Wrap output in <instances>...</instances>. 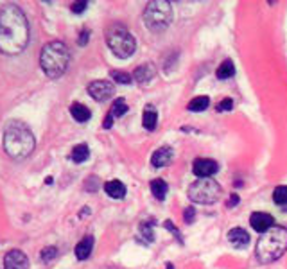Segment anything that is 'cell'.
I'll use <instances>...</instances> for the list:
<instances>
[{"label":"cell","instance_id":"52a82bcc","mask_svg":"<svg viewBox=\"0 0 287 269\" xmlns=\"http://www.w3.org/2000/svg\"><path fill=\"white\" fill-rule=\"evenodd\" d=\"M189 197L194 203H203V205H212L221 196V185L212 178H203L194 181L187 190Z\"/></svg>","mask_w":287,"mask_h":269},{"label":"cell","instance_id":"ac0fdd59","mask_svg":"<svg viewBox=\"0 0 287 269\" xmlns=\"http://www.w3.org/2000/svg\"><path fill=\"white\" fill-rule=\"evenodd\" d=\"M156 122H158V113H156V110L153 106H147L144 110V115H142V124H144L146 129L153 131L156 128Z\"/></svg>","mask_w":287,"mask_h":269},{"label":"cell","instance_id":"4316f807","mask_svg":"<svg viewBox=\"0 0 287 269\" xmlns=\"http://www.w3.org/2000/svg\"><path fill=\"white\" fill-rule=\"evenodd\" d=\"M140 231L147 237V240H153V222L151 221H144L140 224Z\"/></svg>","mask_w":287,"mask_h":269},{"label":"cell","instance_id":"5b68a950","mask_svg":"<svg viewBox=\"0 0 287 269\" xmlns=\"http://www.w3.org/2000/svg\"><path fill=\"white\" fill-rule=\"evenodd\" d=\"M108 47L112 49V52L120 58V60H128L135 54L137 49V42H135L133 35L122 26H113L112 29L106 33Z\"/></svg>","mask_w":287,"mask_h":269},{"label":"cell","instance_id":"e575fe53","mask_svg":"<svg viewBox=\"0 0 287 269\" xmlns=\"http://www.w3.org/2000/svg\"><path fill=\"white\" fill-rule=\"evenodd\" d=\"M167 269H172V264H167Z\"/></svg>","mask_w":287,"mask_h":269},{"label":"cell","instance_id":"f1b7e54d","mask_svg":"<svg viewBox=\"0 0 287 269\" xmlns=\"http://www.w3.org/2000/svg\"><path fill=\"white\" fill-rule=\"evenodd\" d=\"M86 8H88V2H76L72 4V13H83Z\"/></svg>","mask_w":287,"mask_h":269},{"label":"cell","instance_id":"9c48e42d","mask_svg":"<svg viewBox=\"0 0 287 269\" xmlns=\"http://www.w3.org/2000/svg\"><path fill=\"white\" fill-rule=\"evenodd\" d=\"M192 171L197 178H201V179L212 178V176L219 171V165H217V162H214V160H210V158H197L192 165Z\"/></svg>","mask_w":287,"mask_h":269},{"label":"cell","instance_id":"8992f818","mask_svg":"<svg viewBox=\"0 0 287 269\" xmlns=\"http://www.w3.org/2000/svg\"><path fill=\"white\" fill-rule=\"evenodd\" d=\"M172 22V8L165 0H154L149 2L144 11V24L149 27L153 33L167 29Z\"/></svg>","mask_w":287,"mask_h":269},{"label":"cell","instance_id":"5bb4252c","mask_svg":"<svg viewBox=\"0 0 287 269\" xmlns=\"http://www.w3.org/2000/svg\"><path fill=\"white\" fill-rule=\"evenodd\" d=\"M154 74H156V69H154L153 63H146V65H140L137 70H135L133 74V79L137 83H140V85H144V83H149L151 79L154 77Z\"/></svg>","mask_w":287,"mask_h":269},{"label":"cell","instance_id":"d6a6232c","mask_svg":"<svg viewBox=\"0 0 287 269\" xmlns=\"http://www.w3.org/2000/svg\"><path fill=\"white\" fill-rule=\"evenodd\" d=\"M112 124H113V117L110 115V113H108V115H106V119H104V128H106V129H110V128H112Z\"/></svg>","mask_w":287,"mask_h":269},{"label":"cell","instance_id":"3957f363","mask_svg":"<svg viewBox=\"0 0 287 269\" xmlns=\"http://www.w3.org/2000/svg\"><path fill=\"white\" fill-rule=\"evenodd\" d=\"M287 249V228L273 226L258 237L255 255L262 264L278 260Z\"/></svg>","mask_w":287,"mask_h":269},{"label":"cell","instance_id":"44dd1931","mask_svg":"<svg viewBox=\"0 0 287 269\" xmlns=\"http://www.w3.org/2000/svg\"><path fill=\"white\" fill-rule=\"evenodd\" d=\"M233 74H235L233 61H231V60H224L223 63L219 65V69H217V72H215V76H217V79H230Z\"/></svg>","mask_w":287,"mask_h":269},{"label":"cell","instance_id":"30bf717a","mask_svg":"<svg viewBox=\"0 0 287 269\" xmlns=\"http://www.w3.org/2000/svg\"><path fill=\"white\" fill-rule=\"evenodd\" d=\"M4 269H29V260L20 249H11L4 258Z\"/></svg>","mask_w":287,"mask_h":269},{"label":"cell","instance_id":"f546056e","mask_svg":"<svg viewBox=\"0 0 287 269\" xmlns=\"http://www.w3.org/2000/svg\"><path fill=\"white\" fill-rule=\"evenodd\" d=\"M183 217H185V221H187V222H192L194 221V208H192V206H189V208L185 210Z\"/></svg>","mask_w":287,"mask_h":269},{"label":"cell","instance_id":"603a6c76","mask_svg":"<svg viewBox=\"0 0 287 269\" xmlns=\"http://www.w3.org/2000/svg\"><path fill=\"white\" fill-rule=\"evenodd\" d=\"M128 111V104H126L124 99H117L115 103L112 104V110H110V115L113 117V119H119V117H122Z\"/></svg>","mask_w":287,"mask_h":269},{"label":"cell","instance_id":"4fadbf2b","mask_svg":"<svg viewBox=\"0 0 287 269\" xmlns=\"http://www.w3.org/2000/svg\"><path fill=\"white\" fill-rule=\"evenodd\" d=\"M228 240H230V244L233 246V248L242 249V248L248 246L249 235H248V231L242 230V228H233V230L228 231Z\"/></svg>","mask_w":287,"mask_h":269},{"label":"cell","instance_id":"277c9868","mask_svg":"<svg viewBox=\"0 0 287 269\" xmlns=\"http://www.w3.org/2000/svg\"><path fill=\"white\" fill-rule=\"evenodd\" d=\"M70 61V51L63 42H51L42 49L40 54V65L42 70L51 79H58L63 76Z\"/></svg>","mask_w":287,"mask_h":269},{"label":"cell","instance_id":"9a60e30c","mask_svg":"<svg viewBox=\"0 0 287 269\" xmlns=\"http://www.w3.org/2000/svg\"><path fill=\"white\" fill-rule=\"evenodd\" d=\"M104 190L110 197L113 199H122L126 196V185L119 179H112V181H106L104 183Z\"/></svg>","mask_w":287,"mask_h":269},{"label":"cell","instance_id":"ffe728a7","mask_svg":"<svg viewBox=\"0 0 287 269\" xmlns=\"http://www.w3.org/2000/svg\"><path fill=\"white\" fill-rule=\"evenodd\" d=\"M167 190H169V187L163 179L158 178V179H153V181H151V192H153V196L156 197V199H160V201L165 199Z\"/></svg>","mask_w":287,"mask_h":269},{"label":"cell","instance_id":"d4e9b609","mask_svg":"<svg viewBox=\"0 0 287 269\" xmlns=\"http://www.w3.org/2000/svg\"><path fill=\"white\" fill-rule=\"evenodd\" d=\"M112 77H113V79H115L117 83H120V85H129V83L133 81V77L129 76V74L120 72V70H113V72H112Z\"/></svg>","mask_w":287,"mask_h":269},{"label":"cell","instance_id":"6da1fadb","mask_svg":"<svg viewBox=\"0 0 287 269\" xmlns=\"http://www.w3.org/2000/svg\"><path fill=\"white\" fill-rule=\"evenodd\" d=\"M29 42V24L18 6H6L0 11V52L20 54Z\"/></svg>","mask_w":287,"mask_h":269},{"label":"cell","instance_id":"d6986e66","mask_svg":"<svg viewBox=\"0 0 287 269\" xmlns=\"http://www.w3.org/2000/svg\"><path fill=\"white\" fill-rule=\"evenodd\" d=\"M88 156H90V149H88L86 144L76 145L72 149V154H70V158H72L74 163H83L85 160H88Z\"/></svg>","mask_w":287,"mask_h":269},{"label":"cell","instance_id":"836d02e7","mask_svg":"<svg viewBox=\"0 0 287 269\" xmlns=\"http://www.w3.org/2000/svg\"><path fill=\"white\" fill-rule=\"evenodd\" d=\"M237 203H239V196H237V194H233V196L228 199V206H235Z\"/></svg>","mask_w":287,"mask_h":269},{"label":"cell","instance_id":"ba28073f","mask_svg":"<svg viewBox=\"0 0 287 269\" xmlns=\"http://www.w3.org/2000/svg\"><path fill=\"white\" fill-rule=\"evenodd\" d=\"M88 94L92 95V99L103 103L113 95V85L110 81H92L88 85Z\"/></svg>","mask_w":287,"mask_h":269},{"label":"cell","instance_id":"e0dca14e","mask_svg":"<svg viewBox=\"0 0 287 269\" xmlns=\"http://www.w3.org/2000/svg\"><path fill=\"white\" fill-rule=\"evenodd\" d=\"M70 115L77 120V122H86V120H90L92 117V111L81 103H74L70 106Z\"/></svg>","mask_w":287,"mask_h":269},{"label":"cell","instance_id":"7402d4cb","mask_svg":"<svg viewBox=\"0 0 287 269\" xmlns=\"http://www.w3.org/2000/svg\"><path fill=\"white\" fill-rule=\"evenodd\" d=\"M208 104H210V99L206 97V95H199V97H194L187 108H189V111L197 113V111H205L208 108Z\"/></svg>","mask_w":287,"mask_h":269},{"label":"cell","instance_id":"4dcf8cb0","mask_svg":"<svg viewBox=\"0 0 287 269\" xmlns=\"http://www.w3.org/2000/svg\"><path fill=\"white\" fill-rule=\"evenodd\" d=\"M165 226H167L169 230H171L172 233H174L176 237H178V239H180V242H181V235H180V231H178V228H174V226H172V224H171V221H165Z\"/></svg>","mask_w":287,"mask_h":269},{"label":"cell","instance_id":"cb8c5ba5","mask_svg":"<svg viewBox=\"0 0 287 269\" xmlns=\"http://www.w3.org/2000/svg\"><path fill=\"white\" fill-rule=\"evenodd\" d=\"M273 201L276 205H287V185H280L273 190Z\"/></svg>","mask_w":287,"mask_h":269},{"label":"cell","instance_id":"7a4b0ae2","mask_svg":"<svg viewBox=\"0 0 287 269\" xmlns=\"http://www.w3.org/2000/svg\"><path fill=\"white\" fill-rule=\"evenodd\" d=\"M35 135L24 122L13 120L6 126L4 151L13 160H24L35 151Z\"/></svg>","mask_w":287,"mask_h":269},{"label":"cell","instance_id":"1f68e13d","mask_svg":"<svg viewBox=\"0 0 287 269\" xmlns=\"http://www.w3.org/2000/svg\"><path fill=\"white\" fill-rule=\"evenodd\" d=\"M88 38H90V33H88V31H83L81 38H79V45H85V43L88 42Z\"/></svg>","mask_w":287,"mask_h":269},{"label":"cell","instance_id":"8fae6325","mask_svg":"<svg viewBox=\"0 0 287 269\" xmlns=\"http://www.w3.org/2000/svg\"><path fill=\"white\" fill-rule=\"evenodd\" d=\"M249 222H251V228L258 233H264L269 228H273V217L269 214H264V212H255L249 217Z\"/></svg>","mask_w":287,"mask_h":269},{"label":"cell","instance_id":"484cf974","mask_svg":"<svg viewBox=\"0 0 287 269\" xmlns=\"http://www.w3.org/2000/svg\"><path fill=\"white\" fill-rule=\"evenodd\" d=\"M56 255H58V251L54 246H49V248L42 249V260H45V262H51L52 258H56Z\"/></svg>","mask_w":287,"mask_h":269},{"label":"cell","instance_id":"7c38bea8","mask_svg":"<svg viewBox=\"0 0 287 269\" xmlns=\"http://www.w3.org/2000/svg\"><path fill=\"white\" fill-rule=\"evenodd\" d=\"M172 158H174V151H172V147L163 145V147H160V149H156L153 153L151 163H153V167H165L172 162Z\"/></svg>","mask_w":287,"mask_h":269},{"label":"cell","instance_id":"2e32d148","mask_svg":"<svg viewBox=\"0 0 287 269\" xmlns=\"http://www.w3.org/2000/svg\"><path fill=\"white\" fill-rule=\"evenodd\" d=\"M92 248H94V237H92V235H86L85 239L77 242L76 256L79 260H86V258L92 255Z\"/></svg>","mask_w":287,"mask_h":269},{"label":"cell","instance_id":"83f0119b","mask_svg":"<svg viewBox=\"0 0 287 269\" xmlns=\"http://www.w3.org/2000/svg\"><path fill=\"white\" fill-rule=\"evenodd\" d=\"M231 108H233V101H231V99H223V101L217 104L219 111H230Z\"/></svg>","mask_w":287,"mask_h":269}]
</instances>
